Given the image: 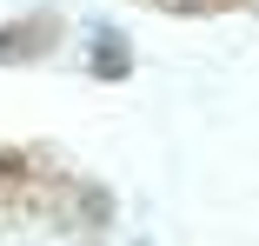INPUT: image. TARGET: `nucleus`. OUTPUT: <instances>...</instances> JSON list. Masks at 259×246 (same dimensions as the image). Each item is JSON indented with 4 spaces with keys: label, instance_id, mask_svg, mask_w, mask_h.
I'll list each match as a JSON object with an SVG mask.
<instances>
[{
    "label": "nucleus",
    "instance_id": "1",
    "mask_svg": "<svg viewBox=\"0 0 259 246\" xmlns=\"http://www.w3.org/2000/svg\"><path fill=\"white\" fill-rule=\"evenodd\" d=\"M54 47V20H20L14 33H0V60H20V54H47Z\"/></svg>",
    "mask_w": 259,
    "mask_h": 246
}]
</instances>
